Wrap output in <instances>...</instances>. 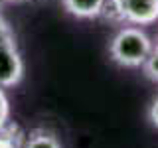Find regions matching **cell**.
<instances>
[{"label":"cell","instance_id":"1","mask_svg":"<svg viewBox=\"0 0 158 148\" xmlns=\"http://www.w3.org/2000/svg\"><path fill=\"white\" fill-rule=\"evenodd\" d=\"M152 49L150 36L138 26H123L109 43V56L121 67H142L144 59Z\"/></svg>","mask_w":158,"mask_h":148},{"label":"cell","instance_id":"2","mask_svg":"<svg viewBox=\"0 0 158 148\" xmlns=\"http://www.w3.org/2000/svg\"><path fill=\"white\" fill-rule=\"evenodd\" d=\"M101 16L117 26H150L158 22V0H107Z\"/></svg>","mask_w":158,"mask_h":148},{"label":"cell","instance_id":"3","mask_svg":"<svg viewBox=\"0 0 158 148\" xmlns=\"http://www.w3.org/2000/svg\"><path fill=\"white\" fill-rule=\"evenodd\" d=\"M24 77V61L16 42L0 46V87H14Z\"/></svg>","mask_w":158,"mask_h":148},{"label":"cell","instance_id":"4","mask_svg":"<svg viewBox=\"0 0 158 148\" xmlns=\"http://www.w3.org/2000/svg\"><path fill=\"white\" fill-rule=\"evenodd\" d=\"M107 0H61L63 8L67 10L71 16L81 18V20H93L99 18L103 12Z\"/></svg>","mask_w":158,"mask_h":148},{"label":"cell","instance_id":"5","mask_svg":"<svg viewBox=\"0 0 158 148\" xmlns=\"http://www.w3.org/2000/svg\"><path fill=\"white\" fill-rule=\"evenodd\" d=\"M22 148H61V142L53 132L46 130V128H36L28 136H24Z\"/></svg>","mask_w":158,"mask_h":148},{"label":"cell","instance_id":"6","mask_svg":"<svg viewBox=\"0 0 158 148\" xmlns=\"http://www.w3.org/2000/svg\"><path fill=\"white\" fill-rule=\"evenodd\" d=\"M142 73L146 75V79L158 83V43L152 46L148 57L144 59V63H142Z\"/></svg>","mask_w":158,"mask_h":148},{"label":"cell","instance_id":"7","mask_svg":"<svg viewBox=\"0 0 158 148\" xmlns=\"http://www.w3.org/2000/svg\"><path fill=\"white\" fill-rule=\"evenodd\" d=\"M8 122H10V103H8L6 93L0 87V130H2Z\"/></svg>","mask_w":158,"mask_h":148},{"label":"cell","instance_id":"8","mask_svg":"<svg viewBox=\"0 0 158 148\" xmlns=\"http://www.w3.org/2000/svg\"><path fill=\"white\" fill-rule=\"evenodd\" d=\"M12 42H16V39H14V32H12V28H10V24L2 18V14H0V46L12 43Z\"/></svg>","mask_w":158,"mask_h":148},{"label":"cell","instance_id":"9","mask_svg":"<svg viewBox=\"0 0 158 148\" xmlns=\"http://www.w3.org/2000/svg\"><path fill=\"white\" fill-rule=\"evenodd\" d=\"M148 121H150L152 126L158 128V97L150 103V107H148Z\"/></svg>","mask_w":158,"mask_h":148},{"label":"cell","instance_id":"10","mask_svg":"<svg viewBox=\"0 0 158 148\" xmlns=\"http://www.w3.org/2000/svg\"><path fill=\"white\" fill-rule=\"evenodd\" d=\"M4 2H6V0H0V10H2V6H4Z\"/></svg>","mask_w":158,"mask_h":148},{"label":"cell","instance_id":"11","mask_svg":"<svg viewBox=\"0 0 158 148\" xmlns=\"http://www.w3.org/2000/svg\"><path fill=\"white\" fill-rule=\"evenodd\" d=\"M6 2H22V0H6Z\"/></svg>","mask_w":158,"mask_h":148}]
</instances>
